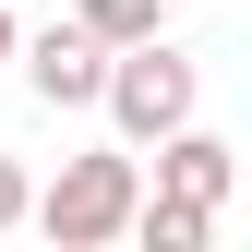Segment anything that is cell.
<instances>
[{
  "instance_id": "6da1fadb",
  "label": "cell",
  "mask_w": 252,
  "mask_h": 252,
  "mask_svg": "<svg viewBox=\"0 0 252 252\" xmlns=\"http://www.w3.org/2000/svg\"><path fill=\"white\" fill-rule=\"evenodd\" d=\"M144 216V168L132 156H72V168L36 192V228L60 240V252H96V240H120Z\"/></svg>"
},
{
  "instance_id": "7a4b0ae2",
  "label": "cell",
  "mask_w": 252,
  "mask_h": 252,
  "mask_svg": "<svg viewBox=\"0 0 252 252\" xmlns=\"http://www.w3.org/2000/svg\"><path fill=\"white\" fill-rule=\"evenodd\" d=\"M192 96H204V72H192L168 36H144V48L108 60V120H120V144H168L180 120H192Z\"/></svg>"
},
{
  "instance_id": "3957f363",
  "label": "cell",
  "mask_w": 252,
  "mask_h": 252,
  "mask_svg": "<svg viewBox=\"0 0 252 252\" xmlns=\"http://www.w3.org/2000/svg\"><path fill=\"white\" fill-rule=\"evenodd\" d=\"M108 60L120 48L72 12V24H48V36H24V84H36L48 108H108Z\"/></svg>"
},
{
  "instance_id": "277c9868",
  "label": "cell",
  "mask_w": 252,
  "mask_h": 252,
  "mask_svg": "<svg viewBox=\"0 0 252 252\" xmlns=\"http://www.w3.org/2000/svg\"><path fill=\"white\" fill-rule=\"evenodd\" d=\"M156 192H180V204H228V192H240V156L216 144V132L180 120V132L156 144Z\"/></svg>"
},
{
  "instance_id": "5b68a950",
  "label": "cell",
  "mask_w": 252,
  "mask_h": 252,
  "mask_svg": "<svg viewBox=\"0 0 252 252\" xmlns=\"http://www.w3.org/2000/svg\"><path fill=\"white\" fill-rule=\"evenodd\" d=\"M132 240H144V252H204V240H216V204H180V192H156V204L132 216Z\"/></svg>"
},
{
  "instance_id": "8992f818",
  "label": "cell",
  "mask_w": 252,
  "mask_h": 252,
  "mask_svg": "<svg viewBox=\"0 0 252 252\" xmlns=\"http://www.w3.org/2000/svg\"><path fill=\"white\" fill-rule=\"evenodd\" d=\"M84 24L108 48H144V36H168V0H84Z\"/></svg>"
},
{
  "instance_id": "52a82bcc",
  "label": "cell",
  "mask_w": 252,
  "mask_h": 252,
  "mask_svg": "<svg viewBox=\"0 0 252 252\" xmlns=\"http://www.w3.org/2000/svg\"><path fill=\"white\" fill-rule=\"evenodd\" d=\"M24 216H36V180H24L12 156H0V228H24Z\"/></svg>"
},
{
  "instance_id": "ba28073f",
  "label": "cell",
  "mask_w": 252,
  "mask_h": 252,
  "mask_svg": "<svg viewBox=\"0 0 252 252\" xmlns=\"http://www.w3.org/2000/svg\"><path fill=\"white\" fill-rule=\"evenodd\" d=\"M0 60H24V36H12V0H0Z\"/></svg>"
}]
</instances>
